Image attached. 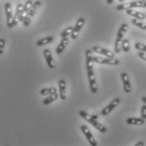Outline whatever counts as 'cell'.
Masks as SVG:
<instances>
[{
    "label": "cell",
    "instance_id": "1",
    "mask_svg": "<svg viewBox=\"0 0 146 146\" xmlns=\"http://www.w3.org/2000/svg\"><path fill=\"white\" fill-rule=\"evenodd\" d=\"M85 66L87 70V75L89 80V84L91 93L96 94L98 91V86L96 84V80L94 72V67L92 62V51L88 49L85 52Z\"/></svg>",
    "mask_w": 146,
    "mask_h": 146
},
{
    "label": "cell",
    "instance_id": "2",
    "mask_svg": "<svg viewBox=\"0 0 146 146\" xmlns=\"http://www.w3.org/2000/svg\"><path fill=\"white\" fill-rule=\"evenodd\" d=\"M80 116L84 119L85 121H87L88 123H90L91 125L93 126L94 127H96L97 130H99L102 133H106L107 129L103 124H102L101 123H99L97 121L98 119V116L97 115H90L87 112H85L84 111H79Z\"/></svg>",
    "mask_w": 146,
    "mask_h": 146
},
{
    "label": "cell",
    "instance_id": "3",
    "mask_svg": "<svg viewBox=\"0 0 146 146\" xmlns=\"http://www.w3.org/2000/svg\"><path fill=\"white\" fill-rule=\"evenodd\" d=\"M133 8H146V1L145 0H139V1H133L126 3L119 4L116 7V9L118 11L122 10H127L129 9H133Z\"/></svg>",
    "mask_w": 146,
    "mask_h": 146
},
{
    "label": "cell",
    "instance_id": "4",
    "mask_svg": "<svg viewBox=\"0 0 146 146\" xmlns=\"http://www.w3.org/2000/svg\"><path fill=\"white\" fill-rule=\"evenodd\" d=\"M92 62L101 64H107V65H119L120 61L114 58H103L99 56H92Z\"/></svg>",
    "mask_w": 146,
    "mask_h": 146
},
{
    "label": "cell",
    "instance_id": "5",
    "mask_svg": "<svg viewBox=\"0 0 146 146\" xmlns=\"http://www.w3.org/2000/svg\"><path fill=\"white\" fill-rule=\"evenodd\" d=\"M80 129L81 131L83 132V133L84 134V136L86 137V139H88L90 145L91 146H97L98 145V143L97 141L96 140V139L94 138L93 134L91 133L90 130L89 129V127L86 125H81L80 127Z\"/></svg>",
    "mask_w": 146,
    "mask_h": 146
},
{
    "label": "cell",
    "instance_id": "6",
    "mask_svg": "<svg viewBox=\"0 0 146 146\" xmlns=\"http://www.w3.org/2000/svg\"><path fill=\"white\" fill-rule=\"evenodd\" d=\"M121 103V100L119 98H115L112 102H111L108 106H106L101 111V114L102 116H107L109 113H111L118 105Z\"/></svg>",
    "mask_w": 146,
    "mask_h": 146
},
{
    "label": "cell",
    "instance_id": "7",
    "mask_svg": "<svg viewBox=\"0 0 146 146\" xmlns=\"http://www.w3.org/2000/svg\"><path fill=\"white\" fill-rule=\"evenodd\" d=\"M84 23H85V19L84 17H81V18H79L78 19V21H77L76 24H75V26L74 27V31L72 32V34L70 35L72 40H75L78 37L79 33L81 31V28L83 27Z\"/></svg>",
    "mask_w": 146,
    "mask_h": 146
},
{
    "label": "cell",
    "instance_id": "8",
    "mask_svg": "<svg viewBox=\"0 0 146 146\" xmlns=\"http://www.w3.org/2000/svg\"><path fill=\"white\" fill-rule=\"evenodd\" d=\"M43 55H44V58L46 59V62L47 63V66L49 67V68L51 69H54L56 68V62L52 57V54L51 52V51L49 49H45L43 51Z\"/></svg>",
    "mask_w": 146,
    "mask_h": 146
},
{
    "label": "cell",
    "instance_id": "9",
    "mask_svg": "<svg viewBox=\"0 0 146 146\" xmlns=\"http://www.w3.org/2000/svg\"><path fill=\"white\" fill-rule=\"evenodd\" d=\"M4 9H5V14H6V21H7V26L8 28L11 29L12 26V21L14 19V15L12 13V9H11V4L9 3H6L4 5Z\"/></svg>",
    "mask_w": 146,
    "mask_h": 146
},
{
    "label": "cell",
    "instance_id": "10",
    "mask_svg": "<svg viewBox=\"0 0 146 146\" xmlns=\"http://www.w3.org/2000/svg\"><path fill=\"white\" fill-rule=\"evenodd\" d=\"M92 51L96 52V53H99V54H102V55H104L107 58H114V53L106 49V48H104V47H102V46H95L92 47Z\"/></svg>",
    "mask_w": 146,
    "mask_h": 146
},
{
    "label": "cell",
    "instance_id": "11",
    "mask_svg": "<svg viewBox=\"0 0 146 146\" xmlns=\"http://www.w3.org/2000/svg\"><path fill=\"white\" fill-rule=\"evenodd\" d=\"M121 79L123 84V89L126 93H130L132 91V85L130 83V80L128 77V74L127 73H122L121 74Z\"/></svg>",
    "mask_w": 146,
    "mask_h": 146
},
{
    "label": "cell",
    "instance_id": "12",
    "mask_svg": "<svg viewBox=\"0 0 146 146\" xmlns=\"http://www.w3.org/2000/svg\"><path fill=\"white\" fill-rule=\"evenodd\" d=\"M58 89H59V97L62 101L67 99L66 92H67V84L64 80H60L58 81Z\"/></svg>",
    "mask_w": 146,
    "mask_h": 146
},
{
    "label": "cell",
    "instance_id": "13",
    "mask_svg": "<svg viewBox=\"0 0 146 146\" xmlns=\"http://www.w3.org/2000/svg\"><path fill=\"white\" fill-rule=\"evenodd\" d=\"M127 12V15L135 18V19H138L139 21H144L146 19V15L144 13H141V12H139V11H136L133 9H127L126 10Z\"/></svg>",
    "mask_w": 146,
    "mask_h": 146
},
{
    "label": "cell",
    "instance_id": "14",
    "mask_svg": "<svg viewBox=\"0 0 146 146\" xmlns=\"http://www.w3.org/2000/svg\"><path fill=\"white\" fill-rule=\"evenodd\" d=\"M68 43H69V39L68 37H63V38H62L61 42L58 45V46L56 48V53L58 55L62 54L63 52V51L67 48Z\"/></svg>",
    "mask_w": 146,
    "mask_h": 146
},
{
    "label": "cell",
    "instance_id": "15",
    "mask_svg": "<svg viewBox=\"0 0 146 146\" xmlns=\"http://www.w3.org/2000/svg\"><path fill=\"white\" fill-rule=\"evenodd\" d=\"M127 30H128V25L126 24V23H123L120 26V28H119V30L117 31V39H116L117 42H123V37H124V35L126 34V32L127 31Z\"/></svg>",
    "mask_w": 146,
    "mask_h": 146
},
{
    "label": "cell",
    "instance_id": "16",
    "mask_svg": "<svg viewBox=\"0 0 146 146\" xmlns=\"http://www.w3.org/2000/svg\"><path fill=\"white\" fill-rule=\"evenodd\" d=\"M33 1L32 0H27L26 1V3H25V5H24V8H23V12H22V15H21V16L20 17V19H19V21H24V19H25V16H27V15H28V13H29V11H30V9H31V6H32V4H33Z\"/></svg>",
    "mask_w": 146,
    "mask_h": 146
},
{
    "label": "cell",
    "instance_id": "17",
    "mask_svg": "<svg viewBox=\"0 0 146 146\" xmlns=\"http://www.w3.org/2000/svg\"><path fill=\"white\" fill-rule=\"evenodd\" d=\"M126 123L128 125H144L145 123V120L142 117H128L127 118Z\"/></svg>",
    "mask_w": 146,
    "mask_h": 146
},
{
    "label": "cell",
    "instance_id": "18",
    "mask_svg": "<svg viewBox=\"0 0 146 146\" xmlns=\"http://www.w3.org/2000/svg\"><path fill=\"white\" fill-rule=\"evenodd\" d=\"M41 4H42V2L40 0H37L36 2H34L31 8V9H30V11H29V13H28V15H27V16H29L30 18H32L36 15V13L38 10V9L40 8Z\"/></svg>",
    "mask_w": 146,
    "mask_h": 146
},
{
    "label": "cell",
    "instance_id": "19",
    "mask_svg": "<svg viewBox=\"0 0 146 146\" xmlns=\"http://www.w3.org/2000/svg\"><path fill=\"white\" fill-rule=\"evenodd\" d=\"M54 40V37L52 36H46L45 38H42L40 39L36 42V46H45V45H47V44H50L53 42Z\"/></svg>",
    "mask_w": 146,
    "mask_h": 146
},
{
    "label": "cell",
    "instance_id": "20",
    "mask_svg": "<svg viewBox=\"0 0 146 146\" xmlns=\"http://www.w3.org/2000/svg\"><path fill=\"white\" fill-rule=\"evenodd\" d=\"M58 98V92L57 93H54V94H51L49 96H47L44 100H43V105H49L51 104L52 102H53L54 101H56L57 99Z\"/></svg>",
    "mask_w": 146,
    "mask_h": 146
},
{
    "label": "cell",
    "instance_id": "21",
    "mask_svg": "<svg viewBox=\"0 0 146 146\" xmlns=\"http://www.w3.org/2000/svg\"><path fill=\"white\" fill-rule=\"evenodd\" d=\"M58 92V90L56 89V87H50V88H44L42 89L40 93L42 96H49L51 94H54V93H57Z\"/></svg>",
    "mask_w": 146,
    "mask_h": 146
},
{
    "label": "cell",
    "instance_id": "22",
    "mask_svg": "<svg viewBox=\"0 0 146 146\" xmlns=\"http://www.w3.org/2000/svg\"><path fill=\"white\" fill-rule=\"evenodd\" d=\"M132 23H133L134 25L138 26L139 28H140L141 30H143V31H145L146 30V23L143 22V21H140L139 20L134 18V19L132 20Z\"/></svg>",
    "mask_w": 146,
    "mask_h": 146
},
{
    "label": "cell",
    "instance_id": "23",
    "mask_svg": "<svg viewBox=\"0 0 146 146\" xmlns=\"http://www.w3.org/2000/svg\"><path fill=\"white\" fill-rule=\"evenodd\" d=\"M122 50L125 52H129L130 50V42L128 41V39H123L122 42Z\"/></svg>",
    "mask_w": 146,
    "mask_h": 146
},
{
    "label": "cell",
    "instance_id": "24",
    "mask_svg": "<svg viewBox=\"0 0 146 146\" xmlns=\"http://www.w3.org/2000/svg\"><path fill=\"white\" fill-rule=\"evenodd\" d=\"M23 8H24V4H22V3H18L17 6H16V11H15V16L18 19V21H19L20 17H21V15H22Z\"/></svg>",
    "mask_w": 146,
    "mask_h": 146
},
{
    "label": "cell",
    "instance_id": "25",
    "mask_svg": "<svg viewBox=\"0 0 146 146\" xmlns=\"http://www.w3.org/2000/svg\"><path fill=\"white\" fill-rule=\"evenodd\" d=\"M73 31H74V27L73 26H68V28H66L63 32H62L61 37L62 38H63V37H68V36H70L72 34Z\"/></svg>",
    "mask_w": 146,
    "mask_h": 146
},
{
    "label": "cell",
    "instance_id": "26",
    "mask_svg": "<svg viewBox=\"0 0 146 146\" xmlns=\"http://www.w3.org/2000/svg\"><path fill=\"white\" fill-rule=\"evenodd\" d=\"M134 47L139 50V52H146V45L144 43H141V42H136L135 45H134Z\"/></svg>",
    "mask_w": 146,
    "mask_h": 146
},
{
    "label": "cell",
    "instance_id": "27",
    "mask_svg": "<svg viewBox=\"0 0 146 146\" xmlns=\"http://www.w3.org/2000/svg\"><path fill=\"white\" fill-rule=\"evenodd\" d=\"M6 42L3 38H0V55H2L4 52V47H5Z\"/></svg>",
    "mask_w": 146,
    "mask_h": 146
},
{
    "label": "cell",
    "instance_id": "28",
    "mask_svg": "<svg viewBox=\"0 0 146 146\" xmlns=\"http://www.w3.org/2000/svg\"><path fill=\"white\" fill-rule=\"evenodd\" d=\"M22 22H23V25L25 26H29L30 24H31V18H30L29 16H25V19H24V21H22Z\"/></svg>",
    "mask_w": 146,
    "mask_h": 146
},
{
    "label": "cell",
    "instance_id": "29",
    "mask_svg": "<svg viewBox=\"0 0 146 146\" xmlns=\"http://www.w3.org/2000/svg\"><path fill=\"white\" fill-rule=\"evenodd\" d=\"M141 117L143 119H146V105H143L141 107Z\"/></svg>",
    "mask_w": 146,
    "mask_h": 146
},
{
    "label": "cell",
    "instance_id": "30",
    "mask_svg": "<svg viewBox=\"0 0 146 146\" xmlns=\"http://www.w3.org/2000/svg\"><path fill=\"white\" fill-rule=\"evenodd\" d=\"M138 56H139L140 58H142L143 60L146 61V52H139Z\"/></svg>",
    "mask_w": 146,
    "mask_h": 146
},
{
    "label": "cell",
    "instance_id": "31",
    "mask_svg": "<svg viewBox=\"0 0 146 146\" xmlns=\"http://www.w3.org/2000/svg\"><path fill=\"white\" fill-rule=\"evenodd\" d=\"M145 145V143L143 142V141H139V142H138L136 145H135V146H144Z\"/></svg>",
    "mask_w": 146,
    "mask_h": 146
},
{
    "label": "cell",
    "instance_id": "32",
    "mask_svg": "<svg viewBox=\"0 0 146 146\" xmlns=\"http://www.w3.org/2000/svg\"><path fill=\"white\" fill-rule=\"evenodd\" d=\"M113 2H114V0H106V3H107L108 4H111Z\"/></svg>",
    "mask_w": 146,
    "mask_h": 146
},
{
    "label": "cell",
    "instance_id": "33",
    "mask_svg": "<svg viewBox=\"0 0 146 146\" xmlns=\"http://www.w3.org/2000/svg\"><path fill=\"white\" fill-rule=\"evenodd\" d=\"M142 102L146 105V96H143V97H142Z\"/></svg>",
    "mask_w": 146,
    "mask_h": 146
},
{
    "label": "cell",
    "instance_id": "34",
    "mask_svg": "<svg viewBox=\"0 0 146 146\" xmlns=\"http://www.w3.org/2000/svg\"><path fill=\"white\" fill-rule=\"evenodd\" d=\"M119 2H123V1H125V0H118Z\"/></svg>",
    "mask_w": 146,
    "mask_h": 146
}]
</instances>
